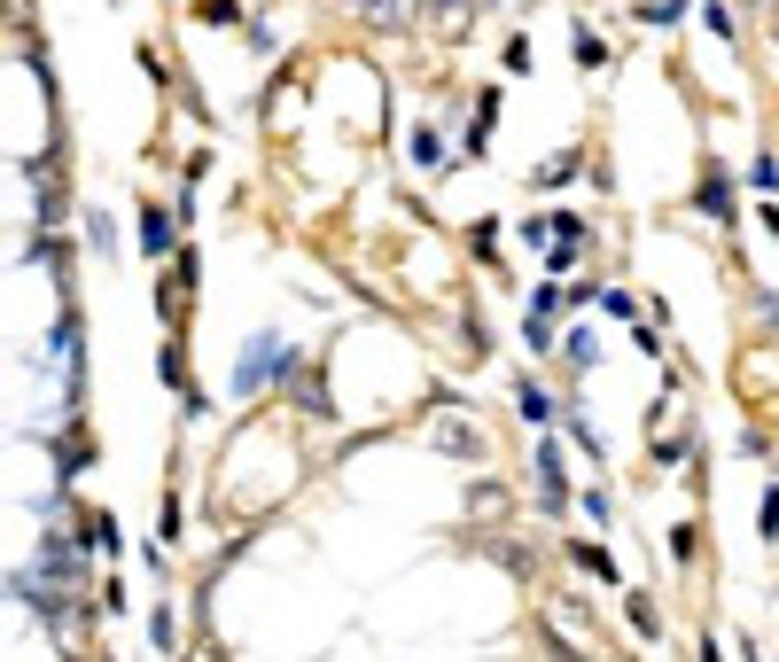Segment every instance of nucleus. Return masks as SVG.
<instances>
[{
    "label": "nucleus",
    "mask_w": 779,
    "mask_h": 662,
    "mask_svg": "<svg viewBox=\"0 0 779 662\" xmlns=\"http://www.w3.org/2000/svg\"><path fill=\"white\" fill-rule=\"evenodd\" d=\"M195 16H211V24H234V0H195Z\"/></svg>",
    "instance_id": "10"
},
{
    "label": "nucleus",
    "mask_w": 779,
    "mask_h": 662,
    "mask_svg": "<svg viewBox=\"0 0 779 662\" xmlns=\"http://www.w3.org/2000/svg\"><path fill=\"white\" fill-rule=\"evenodd\" d=\"M702 662H725V654H717V639H702Z\"/></svg>",
    "instance_id": "12"
},
{
    "label": "nucleus",
    "mask_w": 779,
    "mask_h": 662,
    "mask_svg": "<svg viewBox=\"0 0 779 662\" xmlns=\"http://www.w3.org/2000/svg\"><path fill=\"white\" fill-rule=\"evenodd\" d=\"M687 16V0H640V24H678Z\"/></svg>",
    "instance_id": "8"
},
{
    "label": "nucleus",
    "mask_w": 779,
    "mask_h": 662,
    "mask_svg": "<svg viewBox=\"0 0 779 662\" xmlns=\"http://www.w3.org/2000/svg\"><path fill=\"white\" fill-rule=\"evenodd\" d=\"M577 63H584V71H608V39L584 32V24H577Z\"/></svg>",
    "instance_id": "6"
},
{
    "label": "nucleus",
    "mask_w": 779,
    "mask_h": 662,
    "mask_svg": "<svg viewBox=\"0 0 779 662\" xmlns=\"http://www.w3.org/2000/svg\"><path fill=\"white\" fill-rule=\"evenodd\" d=\"M764 538H779V491H764Z\"/></svg>",
    "instance_id": "11"
},
{
    "label": "nucleus",
    "mask_w": 779,
    "mask_h": 662,
    "mask_svg": "<svg viewBox=\"0 0 779 662\" xmlns=\"http://www.w3.org/2000/svg\"><path fill=\"white\" fill-rule=\"evenodd\" d=\"M569 561H577V570H584V577H601V585H616V561H608L601 546H577Z\"/></svg>",
    "instance_id": "7"
},
{
    "label": "nucleus",
    "mask_w": 779,
    "mask_h": 662,
    "mask_svg": "<svg viewBox=\"0 0 779 662\" xmlns=\"http://www.w3.org/2000/svg\"><path fill=\"white\" fill-rule=\"evenodd\" d=\"M539 491H546V499H539L546 514H561V507H569V484H561V452H554V445H539Z\"/></svg>",
    "instance_id": "4"
},
{
    "label": "nucleus",
    "mask_w": 779,
    "mask_h": 662,
    "mask_svg": "<svg viewBox=\"0 0 779 662\" xmlns=\"http://www.w3.org/2000/svg\"><path fill=\"white\" fill-rule=\"evenodd\" d=\"M515 405H522V421H546V413H554V398H546V390H530V383L515 390Z\"/></svg>",
    "instance_id": "9"
},
{
    "label": "nucleus",
    "mask_w": 779,
    "mask_h": 662,
    "mask_svg": "<svg viewBox=\"0 0 779 662\" xmlns=\"http://www.w3.org/2000/svg\"><path fill=\"white\" fill-rule=\"evenodd\" d=\"M554 312H561V297L539 289V304L522 312V344H530V351H546V344H554Z\"/></svg>",
    "instance_id": "2"
},
{
    "label": "nucleus",
    "mask_w": 779,
    "mask_h": 662,
    "mask_svg": "<svg viewBox=\"0 0 779 662\" xmlns=\"http://www.w3.org/2000/svg\"><path fill=\"white\" fill-rule=\"evenodd\" d=\"M140 258H180V242H172V218L157 211V203H140Z\"/></svg>",
    "instance_id": "1"
},
{
    "label": "nucleus",
    "mask_w": 779,
    "mask_h": 662,
    "mask_svg": "<svg viewBox=\"0 0 779 662\" xmlns=\"http://www.w3.org/2000/svg\"><path fill=\"white\" fill-rule=\"evenodd\" d=\"M273 366H288V351L265 336V344H250V359H242V374H234V383H242V390H258V383H273Z\"/></svg>",
    "instance_id": "3"
},
{
    "label": "nucleus",
    "mask_w": 779,
    "mask_h": 662,
    "mask_svg": "<svg viewBox=\"0 0 779 662\" xmlns=\"http://www.w3.org/2000/svg\"><path fill=\"white\" fill-rule=\"evenodd\" d=\"M694 203H702L709 218H733V179H725V172H709V179H702V196H694Z\"/></svg>",
    "instance_id": "5"
}]
</instances>
